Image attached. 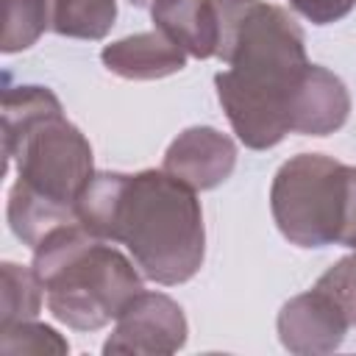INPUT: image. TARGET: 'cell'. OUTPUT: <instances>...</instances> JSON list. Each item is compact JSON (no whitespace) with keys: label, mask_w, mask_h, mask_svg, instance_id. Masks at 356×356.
Here are the masks:
<instances>
[{"label":"cell","mask_w":356,"mask_h":356,"mask_svg":"<svg viewBox=\"0 0 356 356\" xmlns=\"http://www.w3.org/2000/svg\"><path fill=\"white\" fill-rule=\"evenodd\" d=\"M220 14L214 75L220 106L250 150L275 147L292 134V97L309 70L306 36L295 17L264 0H214Z\"/></svg>","instance_id":"cell-1"},{"label":"cell","mask_w":356,"mask_h":356,"mask_svg":"<svg viewBox=\"0 0 356 356\" xmlns=\"http://www.w3.org/2000/svg\"><path fill=\"white\" fill-rule=\"evenodd\" d=\"M3 153L6 167H17L6 209L17 239L36 248L53 228L78 220V200L95 178L92 145L47 86L3 92Z\"/></svg>","instance_id":"cell-2"},{"label":"cell","mask_w":356,"mask_h":356,"mask_svg":"<svg viewBox=\"0 0 356 356\" xmlns=\"http://www.w3.org/2000/svg\"><path fill=\"white\" fill-rule=\"evenodd\" d=\"M78 222L95 236L125 245L147 281H189L206 256L197 192L164 170L95 172L78 200Z\"/></svg>","instance_id":"cell-3"},{"label":"cell","mask_w":356,"mask_h":356,"mask_svg":"<svg viewBox=\"0 0 356 356\" xmlns=\"http://www.w3.org/2000/svg\"><path fill=\"white\" fill-rule=\"evenodd\" d=\"M33 270L50 314L75 331L108 325L145 289L142 270L78 220L53 228L33 248Z\"/></svg>","instance_id":"cell-4"},{"label":"cell","mask_w":356,"mask_h":356,"mask_svg":"<svg viewBox=\"0 0 356 356\" xmlns=\"http://www.w3.org/2000/svg\"><path fill=\"white\" fill-rule=\"evenodd\" d=\"M270 211L289 245L356 250V167L323 153L292 156L273 178Z\"/></svg>","instance_id":"cell-5"},{"label":"cell","mask_w":356,"mask_h":356,"mask_svg":"<svg viewBox=\"0 0 356 356\" xmlns=\"http://www.w3.org/2000/svg\"><path fill=\"white\" fill-rule=\"evenodd\" d=\"M114 331L103 342V353H175L186 345L184 309L164 292H139L114 320Z\"/></svg>","instance_id":"cell-6"},{"label":"cell","mask_w":356,"mask_h":356,"mask_svg":"<svg viewBox=\"0 0 356 356\" xmlns=\"http://www.w3.org/2000/svg\"><path fill=\"white\" fill-rule=\"evenodd\" d=\"M275 328L281 345L289 353L312 356L337 350L345 342L353 323L345 314V309L323 286L314 284L309 292H300L281 306Z\"/></svg>","instance_id":"cell-7"},{"label":"cell","mask_w":356,"mask_h":356,"mask_svg":"<svg viewBox=\"0 0 356 356\" xmlns=\"http://www.w3.org/2000/svg\"><path fill=\"white\" fill-rule=\"evenodd\" d=\"M236 167V145L228 134L211 125H192L181 131L161 161V170L192 186L195 192H206L231 178Z\"/></svg>","instance_id":"cell-8"},{"label":"cell","mask_w":356,"mask_h":356,"mask_svg":"<svg viewBox=\"0 0 356 356\" xmlns=\"http://www.w3.org/2000/svg\"><path fill=\"white\" fill-rule=\"evenodd\" d=\"M350 95L339 75L320 64H309L292 97V134L328 136L348 122Z\"/></svg>","instance_id":"cell-9"},{"label":"cell","mask_w":356,"mask_h":356,"mask_svg":"<svg viewBox=\"0 0 356 356\" xmlns=\"http://www.w3.org/2000/svg\"><path fill=\"white\" fill-rule=\"evenodd\" d=\"M103 67L125 81H159L186 67V53L159 28L117 39L100 50Z\"/></svg>","instance_id":"cell-10"},{"label":"cell","mask_w":356,"mask_h":356,"mask_svg":"<svg viewBox=\"0 0 356 356\" xmlns=\"http://www.w3.org/2000/svg\"><path fill=\"white\" fill-rule=\"evenodd\" d=\"M153 25L167 33L186 56L211 58L220 44V14L214 0H156Z\"/></svg>","instance_id":"cell-11"},{"label":"cell","mask_w":356,"mask_h":356,"mask_svg":"<svg viewBox=\"0 0 356 356\" xmlns=\"http://www.w3.org/2000/svg\"><path fill=\"white\" fill-rule=\"evenodd\" d=\"M50 31L70 39H106L117 19V0H47Z\"/></svg>","instance_id":"cell-12"},{"label":"cell","mask_w":356,"mask_h":356,"mask_svg":"<svg viewBox=\"0 0 356 356\" xmlns=\"http://www.w3.org/2000/svg\"><path fill=\"white\" fill-rule=\"evenodd\" d=\"M44 286L33 267L14 261L0 264V328L22 320H36L42 309Z\"/></svg>","instance_id":"cell-13"},{"label":"cell","mask_w":356,"mask_h":356,"mask_svg":"<svg viewBox=\"0 0 356 356\" xmlns=\"http://www.w3.org/2000/svg\"><path fill=\"white\" fill-rule=\"evenodd\" d=\"M44 31H50L47 0H3V53L28 50Z\"/></svg>","instance_id":"cell-14"},{"label":"cell","mask_w":356,"mask_h":356,"mask_svg":"<svg viewBox=\"0 0 356 356\" xmlns=\"http://www.w3.org/2000/svg\"><path fill=\"white\" fill-rule=\"evenodd\" d=\"M70 342L44 323L36 320H22L14 325H3L0 328V353L3 356H19V353H67Z\"/></svg>","instance_id":"cell-15"},{"label":"cell","mask_w":356,"mask_h":356,"mask_svg":"<svg viewBox=\"0 0 356 356\" xmlns=\"http://www.w3.org/2000/svg\"><path fill=\"white\" fill-rule=\"evenodd\" d=\"M314 284L323 286L345 309V314L356 325V253L339 259L337 264H331Z\"/></svg>","instance_id":"cell-16"},{"label":"cell","mask_w":356,"mask_h":356,"mask_svg":"<svg viewBox=\"0 0 356 356\" xmlns=\"http://www.w3.org/2000/svg\"><path fill=\"white\" fill-rule=\"evenodd\" d=\"M289 6L312 25H331L345 19L356 8V0H289Z\"/></svg>","instance_id":"cell-17"},{"label":"cell","mask_w":356,"mask_h":356,"mask_svg":"<svg viewBox=\"0 0 356 356\" xmlns=\"http://www.w3.org/2000/svg\"><path fill=\"white\" fill-rule=\"evenodd\" d=\"M128 3H131V6H136V8H150L156 0H128Z\"/></svg>","instance_id":"cell-18"}]
</instances>
